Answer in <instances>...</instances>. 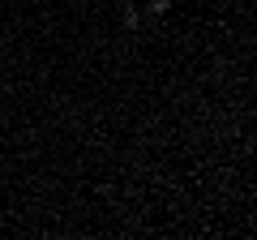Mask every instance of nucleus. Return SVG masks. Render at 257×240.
<instances>
[{"label": "nucleus", "instance_id": "f257e3e1", "mask_svg": "<svg viewBox=\"0 0 257 240\" xmlns=\"http://www.w3.org/2000/svg\"><path fill=\"white\" fill-rule=\"evenodd\" d=\"M167 5H172V0H150V13H163Z\"/></svg>", "mask_w": 257, "mask_h": 240}]
</instances>
